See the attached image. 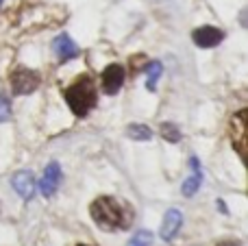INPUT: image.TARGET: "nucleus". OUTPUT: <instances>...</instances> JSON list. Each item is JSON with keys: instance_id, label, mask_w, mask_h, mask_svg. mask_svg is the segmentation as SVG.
<instances>
[{"instance_id": "obj_1", "label": "nucleus", "mask_w": 248, "mask_h": 246, "mask_svg": "<svg viewBox=\"0 0 248 246\" xmlns=\"http://www.w3.org/2000/svg\"><path fill=\"white\" fill-rule=\"evenodd\" d=\"M90 214L96 225L105 231L126 229L133 220L128 207L122 205L118 199H113V196H100V199H96L90 207Z\"/></svg>"}, {"instance_id": "obj_2", "label": "nucleus", "mask_w": 248, "mask_h": 246, "mask_svg": "<svg viewBox=\"0 0 248 246\" xmlns=\"http://www.w3.org/2000/svg\"><path fill=\"white\" fill-rule=\"evenodd\" d=\"M65 100H68L74 116L85 118L87 113H90V109L96 105L94 81H92L90 77H81L78 81H74L72 85L65 90Z\"/></svg>"}, {"instance_id": "obj_3", "label": "nucleus", "mask_w": 248, "mask_h": 246, "mask_svg": "<svg viewBox=\"0 0 248 246\" xmlns=\"http://www.w3.org/2000/svg\"><path fill=\"white\" fill-rule=\"evenodd\" d=\"M39 83H42L39 74L31 68H17L16 72L11 74V90H13V94H17V96L33 94L39 87Z\"/></svg>"}, {"instance_id": "obj_4", "label": "nucleus", "mask_w": 248, "mask_h": 246, "mask_svg": "<svg viewBox=\"0 0 248 246\" xmlns=\"http://www.w3.org/2000/svg\"><path fill=\"white\" fill-rule=\"evenodd\" d=\"M229 135H231V142H233V148L237 151V155L244 159L246 157V109L237 111L235 116L231 118L229 122Z\"/></svg>"}, {"instance_id": "obj_5", "label": "nucleus", "mask_w": 248, "mask_h": 246, "mask_svg": "<svg viewBox=\"0 0 248 246\" xmlns=\"http://www.w3.org/2000/svg\"><path fill=\"white\" fill-rule=\"evenodd\" d=\"M59 183H61V166L57 164V161H52V164L46 166V170H44V177L39 179V192H42L46 199H50V196L57 194V190H59Z\"/></svg>"}, {"instance_id": "obj_6", "label": "nucleus", "mask_w": 248, "mask_h": 246, "mask_svg": "<svg viewBox=\"0 0 248 246\" xmlns=\"http://www.w3.org/2000/svg\"><path fill=\"white\" fill-rule=\"evenodd\" d=\"M124 78H126V72H124V68L120 63L107 65V68L103 70V90H105V94H109V96L118 94L120 87H122V83H124Z\"/></svg>"}, {"instance_id": "obj_7", "label": "nucleus", "mask_w": 248, "mask_h": 246, "mask_svg": "<svg viewBox=\"0 0 248 246\" xmlns=\"http://www.w3.org/2000/svg\"><path fill=\"white\" fill-rule=\"evenodd\" d=\"M11 185H13V190L20 194V199H24V200H31V199H33V196H35V190H37L35 177H33V172H29V170H20V172L13 174Z\"/></svg>"}, {"instance_id": "obj_8", "label": "nucleus", "mask_w": 248, "mask_h": 246, "mask_svg": "<svg viewBox=\"0 0 248 246\" xmlns=\"http://www.w3.org/2000/svg\"><path fill=\"white\" fill-rule=\"evenodd\" d=\"M192 39L198 48H214L224 39V31L216 29V26H201L192 33Z\"/></svg>"}, {"instance_id": "obj_9", "label": "nucleus", "mask_w": 248, "mask_h": 246, "mask_svg": "<svg viewBox=\"0 0 248 246\" xmlns=\"http://www.w3.org/2000/svg\"><path fill=\"white\" fill-rule=\"evenodd\" d=\"M181 227H183V214H181L179 209H168L161 220V231H159V235H161V240H166V242H172Z\"/></svg>"}, {"instance_id": "obj_10", "label": "nucleus", "mask_w": 248, "mask_h": 246, "mask_svg": "<svg viewBox=\"0 0 248 246\" xmlns=\"http://www.w3.org/2000/svg\"><path fill=\"white\" fill-rule=\"evenodd\" d=\"M52 50H55L57 59H59L61 63L74 59V57L78 55V46L68 37V35H59V37H55V42H52Z\"/></svg>"}, {"instance_id": "obj_11", "label": "nucleus", "mask_w": 248, "mask_h": 246, "mask_svg": "<svg viewBox=\"0 0 248 246\" xmlns=\"http://www.w3.org/2000/svg\"><path fill=\"white\" fill-rule=\"evenodd\" d=\"M189 166H192V174H189L187 179H185V183H183V196H194L198 192V187H201V183H202V170H201V161L196 159V157H192L189 159Z\"/></svg>"}, {"instance_id": "obj_12", "label": "nucleus", "mask_w": 248, "mask_h": 246, "mask_svg": "<svg viewBox=\"0 0 248 246\" xmlns=\"http://www.w3.org/2000/svg\"><path fill=\"white\" fill-rule=\"evenodd\" d=\"M161 72H163V65L159 63V61H150V63L146 65V87H148L150 92H155Z\"/></svg>"}, {"instance_id": "obj_13", "label": "nucleus", "mask_w": 248, "mask_h": 246, "mask_svg": "<svg viewBox=\"0 0 248 246\" xmlns=\"http://www.w3.org/2000/svg\"><path fill=\"white\" fill-rule=\"evenodd\" d=\"M126 135L131 139H135V142H144V139L148 142V139L153 138V131H150L146 124H137V122H133V124H128Z\"/></svg>"}, {"instance_id": "obj_14", "label": "nucleus", "mask_w": 248, "mask_h": 246, "mask_svg": "<svg viewBox=\"0 0 248 246\" xmlns=\"http://www.w3.org/2000/svg\"><path fill=\"white\" fill-rule=\"evenodd\" d=\"M159 133H161V138L166 139V142H170V144H179L181 142V131H179V126L176 124H172V122H163L161 126H159Z\"/></svg>"}, {"instance_id": "obj_15", "label": "nucleus", "mask_w": 248, "mask_h": 246, "mask_svg": "<svg viewBox=\"0 0 248 246\" xmlns=\"http://www.w3.org/2000/svg\"><path fill=\"white\" fill-rule=\"evenodd\" d=\"M150 242H153V233L150 231H140L128 240L126 246H150Z\"/></svg>"}, {"instance_id": "obj_16", "label": "nucleus", "mask_w": 248, "mask_h": 246, "mask_svg": "<svg viewBox=\"0 0 248 246\" xmlns=\"http://www.w3.org/2000/svg\"><path fill=\"white\" fill-rule=\"evenodd\" d=\"M9 118H11V103H9V98L4 94H0V124L7 122Z\"/></svg>"}, {"instance_id": "obj_17", "label": "nucleus", "mask_w": 248, "mask_h": 246, "mask_svg": "<svg viewBox=\"0 0 248 246\" xmlns=\"http://www.w3.org/2000/svg\"><path fill=\"white\" fill-rule=\"evenodd\" d=\"M218 246H242V244L237 242V240H222Z\"/></svg>"}, {"instance_id": "obj_18", "label": "nucleus", "mask_w": 248, "mask_h": 246, "mask_svg": "<svg viewBox=\"0 0 248 246\" xmlns=\"http://www.w3.org/2000/svg\"><path fill=\"white\" fill-rule=\"evenodd\" d=\"M78 246H87V244H78Z\"/></svg>"}, {"instance_id": "obj_19", "label": "nucleus", "mask_w": 248, "mask_h": 246, "mask_svg": "<svg viewBox=\"0 0 248 246\" xmlns=\"http://www.w3.org/2000/svg\"><path fill=\"white\" fill-rule=\"evenodd\" d=\"M0 4H2V0H0Z\"/></svg>"}]
</instances>
